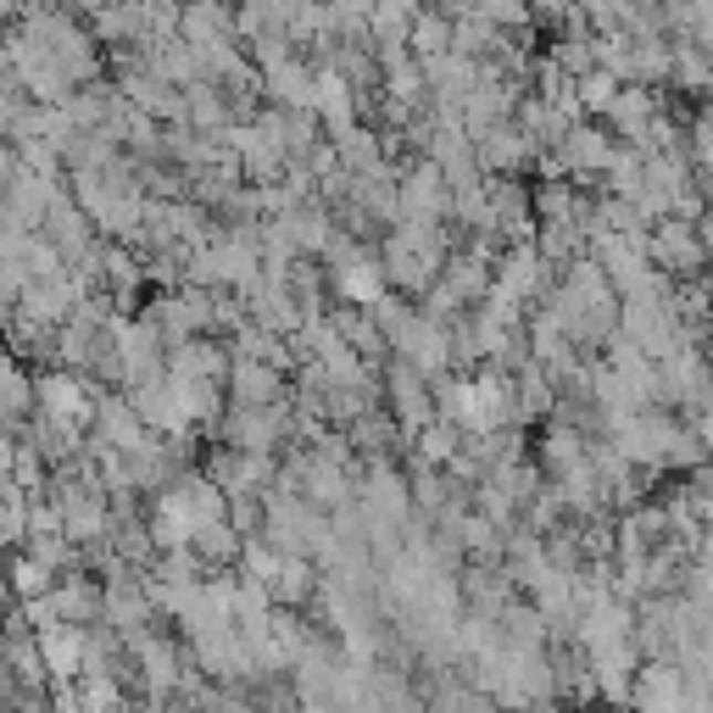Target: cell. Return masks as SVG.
I'll list each match as a JSON object with an SVG mask.
<instances>
[{"label": "cell", "mask_w": 713, "mask_h": 713, "mask_svg": "<svg viewBox=\"0 0 713 713\" xmlns=\"http://www.w3.org/2000/svg\"><path fill=\"white\" fill-rule=\"evenodd\" d=\"M62 518H67V535H95V529L106 524V518H101V496H95V491H90V496H84V491H73V496L62 502Z\"/></svg>", "instance_id": "7c38bea8"}, {"label": "cell", "mask_w": 713, "mask_h": 713, "mask_svg": "<svg viewBox=\"0 0 713 713\" xmlns=\"http://www.w3.org/2000/svg\"><path fill=\"white\" fill-rule=\"evenodd\" d=\"M117 346H123V374L134 385L157 379V324H117Z\"/></svg>", "instance_id": "277c9868"}, {"label": "cell", "mask_w": 713, "mask_h": 713, "mask_svg": "<svg viewBox=\"0 0 713 713\" xmlns=\"http://www.w3.org/2000/svg\"><path fill=\"white\" fill-rule=\"evenodd\" d=\"M390 390H396V418L401 423H430V401H423V385H418V368L412 363H401L396 374H390Z\"/></svg>", "instance_id": "8992f818"}, {"label": "cell", "mask_w": 713, "mask_h": 713, "mask_svg": "<svg viewBox=\"0 0 713 713\" xmlns=\"http://www.w3.org/2000/svg\"><path fill=\"white\" fill-rule=\"evenodd\" d=\"M51 608H56V614H67V619H90V614L101 608V597H95L90 586H67V591H56V597H51Z\"/></svg>", "instance_id": "2e32d148"}, {"label": "cell", "mask_w": 713, "mask_h": 713, "mask_svg": "<svg viewBox=\"0 0 713 713\" xmlns=\"http://www.w3.org/2000/svg\"><path fill=\"white\" fill-rule=\"evenodd\" d=\"M441 268V240L430 223H401L390 240V279L407 284V291H423Z\"/></svg>", "instance_id": "6da1fadb"}, {"label": "cell", "mask_w": 713, "mask_h": 713, "mask_svg": "<svg viewBox=\"0 0 713 713\" xmlns=\"http://www.w3.org/2000/svg\"><path fill=\"white\" fill-rule=\"evenodd\" d=\"M563 162L568 168H602L608 162V139L597 134V128H568V139H563Z\"/></svg>", "instance_id": "30bf717a"}, {"label": "cell", "mask_w": 713, "mask_h": 713, "mask_svg": "<svg viewBox=\"0 0 713 713\" xmlns=\"http://www.w3.org/2000/svg\"><path fill=\"white\" fill-rule=\"evenodd\" d=\"M636 696H641V702H652V707H663V702H680V669H669V663H652Z\"/></svg>", "instance_id": "4fadbf2b"}, {"label": "cell", "mask_w": 713, "mask_h": 713, "mask_svg": "<svg viewBox=\"0 0 713 713\" xmlns=\"http://www.w3.org/2000/svg\"><path fill=\"white\" fill-rule=\"evenodd\" d=\"M702 245H707V240H696L685 223H663L658 240H652L658 262H669V268H696V262H702Z\"/></svg>", "instance_id": "52a82bcc"}, {"label": "cell", "mask_w": 713, "mask_h": 713, "mask_svg": "<svg viewBox=\"0 0 713 713\" xmlns=\"http://www.w3.org/2000/svg\"><path fill=\"white\" fill-rule=\"evenodd\" d=\"M614 123L630 134V139H647L652 134V95L647 90H625V95H614Z\"/></svg>", "instance_id": "9c48e42d"}, {"label": "cell", "mask_w": 713, "mask_h": 713, "mask_svg": "<svg viewBox=\"0 0 713 713\" xmlns=\"http://www.w3.org/2000/svg\"><path fill=\"white\" fill-rule=\"evenodd\" d=\"M447 7H452V12H463V7H474V0H447Z\"/></svg>", "instance_id": "ffe728a7"}, {"label": "cell", "mask_w": 713, "mask_h": 713, "mask_svg": "<svg viewBox=\"0 0 713 713\" xmlns=\"http://www.w3.org/2000/svg\"><path fill=\"white\" fill-rule=\"evenodd\" d=\"M234 396H240L245 407H268V396H273V374H268L256 357H245V363L234 368Z\"/></svg>", "instance_id": "8fae6325"}, {"label": "cell", "mask_w": 713, "mask_h": 713, "mask_svg": "<svg viewBox=\"0 0 713 713\" xmlns=\"http://www.w3.org/2000/svg\"><path fill=\"white\" fill-rule=\"evenodd\" d=\"M458 447H452V430H423V458L430 463H447Z\"/></svg>", "instance_id": "d6986e66"}, {"label": "cell", "mask_w": 713, "mask_h": 713, "mask_svg": "<svg viewBox=\"0 0 713 713\" xmlns=\"http://www.w3.org/2000/svg\"><path fill=\"white\" fill-rule=\"evenodd\" d=\"M580 106H597V112H608V106H614V78H608V73H591V78L580 84Z\"/></svg>", "instance_id": "e0dca14e"}, {"label": "cell", "mask_w": 713, "mask_h": 713, "mask_svg": "<svg viewBox=\"0 0 713 713\" xmlns=\"http://www.w3.org/2000/svg\"><path fill=\"white\" fill-rule=\"evenodd\" d=\"M139 614H146V602H139V591H134L128 580H117V586L106 591V619H112V625H134Z\"/></svg>", "instance_id": "5bb4252c"}, {"label": "cell", "mask_w": 713, "mask_h": 713, "mask_svg": "<svg viewBox=\"0 0 713 713\" xmlns=\"http://www.w3.org/2000/svg\"><path fill=\"white\" fill-rule=\"evenodd\" d=\"M324 123H335V134L340 128H352V84L340 78V73H318V106H313Z\"/></svg>", "instance_id": "ba28073f"}, {"label": "cell", "mask_w": 713, "mask_h": 713, "mask_svg": "<svg viewBox=\"0 0 713 713\" xmlns=\"http://www.w3.org/2000/svg\"><path fill=\"white\" fill-rule=\"evenodd\" d=\"M535 284H541V251H513L507 256V268H502V279H496V296H507L513 307L518 302H529L535 296Z\"/></svg>", "instance_id": "5b68a950"}, {"label": "cell", "mask_w": 713, "mask_h": 713, "mask_svg": "<svg viewBox=\"0 0 713 713\" xmlns=\"http://www.w3.org/2000/svg\"><path fill=\"white\" fill-rule=\"evenodd\" d=\"M40 407H45V418H51V423H62V430H78V423H90V418H95V396H90L73 374H51V379H40Z\"/></svg>", "instance_id": "7a4b0ae2"}, {"label": "cell", "mask_w": 713, "mask_h": 713, "mask_svg": "<svg viewBox=\"0 0 713 713\" xmlns=\"http://www.w3.org/2000/svg\"><path fill=\"white\" fill-rule=\"evenodd\" d=\"M480 12H485L491 23H524V18H529L524 0H480Z\"/></svg>", "instance_id": "ac0fdd59"}, {"label": "cell", "mask_w": 713, "mask_h": 713, "mask_svg": "<svg viewBox=\"0 0 713 713\" xmlns=\"http://www.w3.org/2000/svg\"><path fill=\"white\" fill-rule=\"evenodd\" d=\"M412 45H418L423 56H447V45H452V29H447L441 18H418V23H412Z\"/></svg>", "instance_id": "9a60e30c"}, {"label": "cell", "mask_w": 713, "mask_h": 713, "mask_svg": "<svg viewBox=\"0 0 713 713\" xmlns=\"http://www.w3.org/2000/svg\"><path fill=\"white\" fill-rule=\"evenodd\" d=\"M335 284H340V296H346V302H357V307H379V296H385L379 262H368L363 251H346V256H340Z\"/></svg>", "instance_id": "3957f363"}]
</instances>
